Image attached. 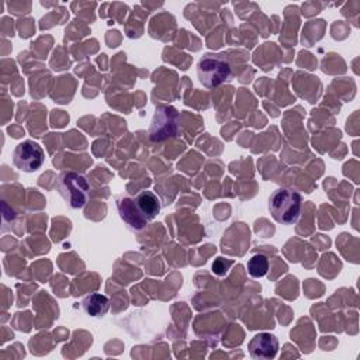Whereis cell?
Instances as JSON below:
<instances>
[{
  "mask_svg": "<svg viewBox=\"0 0 360 360\" xmlns=\"http://www.w3.org/2000/svg\"><path fill=\"white\" fill-rule=\"evenodd\" d=\"M45 160V153L42 146L31 139L20 142L13 152V165L24 172L32 173L37 172Z\"/></svg>",
  "mask_w": 360,
  "mask_h": 360,
  "instance_id": "cell-5",
  "label": "cell"
},
{
  "mask_svg": "<svg viewBox=\"0 0 360 360\" xmlns=\"http://www.w3.org/2000/svg\"><path fill=\"white\" fill-rule=\"evenodd\" d=\"M246 269H248V273L250 277L260 278V277L266 276L269 271V260L264 255L257 253L248 260Z\"/></svg>",
  "mask_w": 360,
  "mask_h": 360,
  "instance_id": "cell-10",
  "label": "cell"
},
{
  "mask_svg": "<svg viewBox=\"0 0 360 360\" xmlns=\"http://www.w3.org/2000/svg\"><path fill=\"white\" fill-rule=\"evenodd\" d=\"M82 309L91 318H100L110 309V300L100 292H90L82 300Z\"/></svg>",
  "mask_w": 360,
  "mask_h": 360,
  "instance_id": "cell-9",
  "label": "cell"
},
{
  "mask_svg": "<svg viewBox=\"0 0 360 360\" xmlns=\"http://www.w3.org/2000/svg\"><path fill=\"white\" fill-rule=\"evenodd\" d=\"M269 211L276 222L291 225L297 222L301 212V195L294 188L280 187L269 197Z\"/></svg>",
  "mask_w": 360,
  "mask_h": 360,
  "instance_id": "cell-2",
  "label": "cell"
},
{
  "mask_svg": "<svg viewBox=\"0 0 360 360\" xmlns=\"http://www.w3.org/2000/svg\"><path fill=\"white\" fill-rule=\"evenodd\" d=\"M231 65L224 55L205 53L197 63V76L205 89H214L231 77Z\"/></svg>",
  "mask_w": 360,
  "mask_h": 360,
  "instance_id": "cell-3",
  "label": "cell"
},
{
  "mask_svg": "<svg viewBox=\"0 0 360 360\" xmlns=\"http://www.w3.org/2000/svg\"><path fill=\"white\" fill-rule=\"evenodd\" d=\"M118 214L121 219L134 231L143 229L149 222L143 218V215L139 212L135 201L132 197H122L117 202Z\"/></svg>",
  "mask_w": 360,
  "mask_h": 360,
  "instance_id": "cell-7",
  "label": "cell"
},
{
  "mask_svg": "<svg viewBox=\"0 0 360 360\" xmlns=\"http://www.w3.org/2000/svg\"><path fill=\"white\" fill-rule=\"evenodd\" d=\"M134 201H135L139 212L143 215V218L148 222L153 221L160 212V201L155 195V193H152L149 190H143V191L138 193L135 195Z\"/></svg>",
  "mask_w": 360,
  "mask_h": 360,
  "instance_id": "cell-8",
  "label": "cell"
},
{
  "mask_svg": "<svg viewBox=\"0 0 360 360\" xmlns=\"http://www.w3.org/2000/svg\"><path fill=\"white\" fill-rule=\"evenodd\" d=\"M232 260L224 259V257H217V260L212 263V273L217 276H225L228 273V269L232 266Z\"/></svg>",
  "mask_w": 360,
  "mask_h": 360,
  "instance_id": "cell-11",
  "label": "cell"
},
{
  "mask_svg": "<svg viewBox=\"0 0 360 360\" xmlns=\"http://www.w3.org/2000/svg\"><path fill=\"white\" fill-rule=\"evenodd\" d=\"M179 131V112L172 105H159L155 108L148 134L152 142H163L176 136Z\"/></svg>",
  "mask_w": 360,
  "mask_h": 360,
  "instance_id": "cell-4",
  "label": "cell"
},
{
  "mask_svg": "<svg viewBox=\"0 0 360 360\" xmlns=\"http://www.w3.org/2000/svg\"><path fill=\"white\" fill-rule=\"evenodd\" d=\"M56 190L66 205L72 210L83 208L90 197V184L87 179L73 170L62 172L58 176Z\"/></svg>",
  "mask_w": 360,
  "mask_h": 360,
  "instance_id": "cell-1",
  "label": "cell"
},
{
  "mask_svg": "<svg viewBox=\"0 0 360 360\" xmlns=\"http://www.w3.org/2000/svg\"><path fill=\"white\" fill-rule=\"evenodd\" d=\"M249 354L256 360L274 359L278 352V340L273 333L262 332L255 335L249 342Z\"/></svg>",
  "mask_w": 360,
  "mask_h": 360,
  "instance_id": "cell-6",
  "label": "cell"
}]
</instances>
